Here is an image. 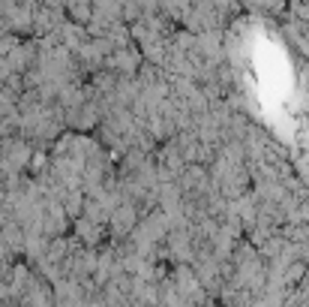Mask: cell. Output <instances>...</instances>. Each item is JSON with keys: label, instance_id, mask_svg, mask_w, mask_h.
I'll list each match as a JSON object with an SVG mask.
<instances>
[{"label": "cell", "instance_id": "cell-1", "mask_svg": "<svg viewBox=\"0 0 309 307\" xmlns=\"http://www.w3.org/2000/svg\"><path fill=\"white\" fill-rule=\"evenodd\" d=\"M303 274H306V265H303V262H294V265L288 268V280H300Z\"/></svg>", "mask_w": 309, "mask_h": 307}]
</instances>
